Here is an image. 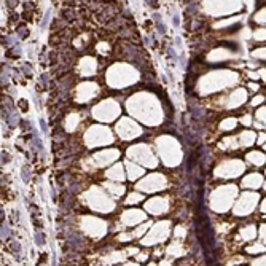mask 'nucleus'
<instances>
[{"label": "nucleus", "mask_w": 266, "mask_h": 266, "mask_svg": "<svg viewBox=\"0 0 266 266\" xmlns=\"http://www.w3.org/2000/svg\"><path fill=\"white\" fill-rule=\"evenodd\" d=\"M22 172H24L22 179H24V182H27V180H29V177H30V172H27V167H24V169H22Z\"/></svg>", "instance_id": "nucleus-1"}, {"label": "nucleus", "mask_w": 266, "mask_h": 266, "mask_svg": "<svg viewBox=\"0 0 266 266\" xmlns=\"http://www.w3.org/2000/svg\"><path fill=\"white\" fill-rule=\"evenodd\" d=\"M174 26H179V18H177V16L174 18Z\"/></svg>", "instance_id": "nucleus-3"}, {"label": "nucleus", "mask_w": 266, "mask_h": 266, "mask_svg": "<svg viewBox=\"0 0 266 266\" xmlns=\"http://www.w3.org/2000/svg\"><path fill=\"white\" fill-rule=\"evenodd\" d=\"M43 242H45V239H43V236H40V234H37V244H38V245H42V244H43Z\"/></svg>", "instance_id": "nucleus-2"}, {"label": "nucleus", "mask_w": 266, "mask_h": 266, "mask_svg": "<svg viewBox=\"0 0 266 266\" xmlns=\"http://www.w3.org/2000/svg\"><path fill=\"white\" fill-rule=\"evenodd\" d=\"M147 2H151V0H147Z\"/></svg>", "instance_id": "nucleus-4"}]
</instances>
